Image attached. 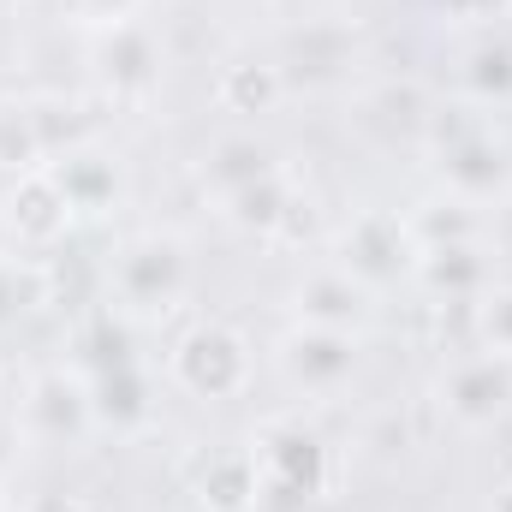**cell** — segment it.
Returning <instances> with one entry per match:
<instances>
[{
    "mask_svg": "<svg viewBox=\"0 0 512 512\" xmlns=\"http://www.w3.org/2000/svg\"><path fill=\"white\" fill-rule=\"evenodd\" d=\"M42 155H48V143H42V131H36V114H24V108H0V167L30 173Z\"/></svg>",
    "mask_w": 512,
    "mask_h": 512,
    "instance_id": "obj_22",
    "label": "cell"
},
{
    "mask_svg": "<svg viewBox=\"0 0 512 512\" xmlns=\"http://www.w3.org/2000/svg\"><path fill=\"white\" fill-rule=\"evenodd\" d=\"M417 274H423V286H435V292L471 304V298H483V286H489V256H483L477 239H465V245H423V251H417Z\"/></svg>",
    "mask_w": 512,
    "mask_h": 512,
    "instance_id": "obj_12",
    "label": "cell"
},
{
    "mask_svg": "<svg viewBox=\"0 0 512 512\" xmlns=\"http://www.w3.org/2000/svg\"><path fill=\"white\" fill-rule=\"evenodd\" d=\"M191 280V262H185V245L179 239H131L120 262H114V292L126 298L131 310H167Z\"/></svg>",
    "mask_w": 512,
    "mask_h": 512,
    "instance_id": "obj_4",
    "label": "cell"
},
{
    "mask_svg": "<svg viewBox=\"0 0 512 512\" xmlns=\"http://www.w3.org/2000/svg\"><path fill=\"white\" fill-rule=\"evenodd\" d=\"M90 411H96V423H108V429H137V423L149 417V376H143L137 364H120V370L90 376Z\"/></svg>",
    "mask_w": 512,
    "mask_h": 512,
    "instance_id": "obj_16",
    "label": "cell"
},
{
    "mask_svg": "<svg viewBox=\"0 0 512 512\" xmlns=\"http://www.w3.org/2000/svg\"><path fill=\"white\" fill-rule=\"evenodd\" d=\"M251 453H256V477H262L256 507L304 512L322 489H328V441H322L304 417H274V423H262L256 441H251Z\"/></svg>",
    "mask_w": 512,
    "mask_h": 512,
    "instance_id": "obj_1",
    "label": "cell"
},
{
    "mask_svg": "<svg viewBox=\"0 0 512 512\" xmlns=\"http://www.w3.org/2000/svg\"><path fill=\"white\" fill-rule=\"evenodd\" d=\"M0 453H6V429H0Z\"/></svg>",
    "mask_w": 512,
    "mask_h": 512,
    "instance_id": "obj_31",
    "label": "cell"
},
{
    "mask_svg": "<svg viewBox=\"0 0 512 512\" xmlns=\"http://www.w3.org/2000/svg\"><path fill=\"white\" fill-rule=\"evenodd\" d=\"M441 179L453 185L459 203H489V197H501L512 185V161H507V149L477 126V131H465L459 143L441 149Z\"/></svg>",
    "mask_w": 512,
    "mask_h": 512,
    "instance_id": "obj_9",
    "label": "cell"
},
{
    "mask_svg": "<svg viewBox=\"0 0 512 512\" xmlns=\"http://www.w3.org/2000/svg\"><path fill=\"white\" fill-rule=\"evenodd\" d=\"M90 417H96V411H90V387L78 382V376L48 370L42 382L30 387V423H36L42 435H54V441L84 435V423H90Z\"/></svg>",
    "mask_w": 512,
    "mask_h": 512,
    "instance_id": "obj_14",
    "label": "cell"
},
{
    "mask_svg": "<svg viewBox=\"0 0 512 512\" xmlns=\"http://www.w3.org/2000/svg\"><path fill=\"white\" fill-rule=\"evenodd\" d=\"M441 405H447L459 423H495L512 405V358L483 352V358L453 364L447 382H441Z\"/></svg>",
    "mask_w": 512,
    "mask_h": 512,
    "instance_id": "obj_8",
    "label": "cell"
},
{
    "mask_svg": "<svg viewBox=\"0 0 512 512\" xmlns=\"http://www.w3.org/2000/svg\"><path fill=\"white\" fill-rule=\"evenodd\" d=\"M447 18H459V24H477V18H489V12H501V0H435Z\"/></svg>",
    "mask_w": 512,
    "mask_h": 512,
    "instance_id": "obj_27",
    "label": "cell"
},
{
    "mask_svg": "<svg viewBox=\"0 0 512 512\" xmlns=\"http://www.w3.org/2000/svg\"><path fill=\"white\" fill-rule=\"evenodd\" d=\"M376 108H382L387 126H399V131H411V126H423V120H429V114H423V90H417V84H387L382 96H376Z\"/></svg>",
    "mask_w": 512,
    "mask_h": 512,
    "instance_id": "obj_26",
    "label": "cell"
},
{
    "mask_svg": "<svg viewBox=\"0 0 512 512\" xmlns=\"http://www.w3.org/2000/svg\"><path fill=\"white\" fill-rule=\"evenodd\" d=\"M78 352H84L90 376H102V370H120V364H137V358H131L126 322H114V316H90V322H84V334H78Z\"/></svg>",
    "mask_w": 512,
    "mask_h": 512,
    "instance_id": "obj_21",
    "label": "cell"
},
{
    "mask_svg": "<svg viewBox=\"0 0 512 512\" xmlns=\"http://www.w3.org/2000/svg\"><path fill=\"white\" fill-rule=\"evenodd\" d=\"M340 268L358 286H387V280H399V274L417 268V239H411V227L399 215L370 209V215H358L340 233Z\"/></svg>",
    "mask_w": 512,
    "mask_h": 512,
    "instance_id": "obj_3",
    "label": "cell"
},
{
    "mask_svg": "<svg viewBox=\"0 0 512 512\" xmlns=\"http://www.w3.org/2000/svg\"><path fill=\"white\" fill-rule=\"evenodd\" d=\"M227 215H233V227H245V233L280 239V233L292 227V215H298V197H292V185H286L280 173H268V179H256V185H245V191L227 197Z\"/></svg>",
    "mask_w": 512,
    "mask_h": 512,
    "instance_id": "obj_15",
    "label": "cell"
},
{
    "mask_svg": "<svg viewBox=\"0 0 512 512\" xmlns=\"http://www.w3.org/2000/svg\"><path fill=\"white\" fill-rule=\"evenodd\" d=\"M30 304H42V280H36V268H24V262L0 256V328H6V322H18Z\"/></svg>",
    "mask_w": 512,
    "mask_h": 512,
    "instance_id": "obj_25",
    "label": "cell"
},
{
    "mask_svg": "<svg viewBox=\"0 0 512 512\" xmlns=\"http://www.w3.org/2000/svg\"><path fill=\"white\" fill-rule=\"evenodd\" d=\"M256 495H262V477H256L251 447H227L197 471V501L209 512H251Z\"/></svg>",
    "mask_w": 512,
    "mask_h": 512,
    "instance_id": "obj_13",
    "label": "cell"
},
{
    "mask_svg": "<svg viewBox=\"0 0 512 512\" xmlns=\"http://www.w3.org/2000/svg\"><path fill=\"white\" fill-rule=\"evenodd\" d=\"M96 72H102V84L114 96H149L161 84V48H155V36L143 24L120 18L96 42Z\"/></svg>",
    "mask_w": 512,
    "mask_h": 512,
    "instance_id": "obj_7",
    "label": "cell"
},
{
    "mask_svg": "<svg viewBox=\"0 0 512 512\" xmlns=\"http://www.w3.org/2000/svg\"><path fill=\"white\" fill-rule=\"evenodd\" d=\"M72 12H78V18H96V24H120L126 0H72Z\"/></svg>",
    "mask_w": 512,
    "mask_h": 512,
    "instance_id": "obj_28",
    "label": "cell"
},
{
    "mask_svg": "<svg viewBox=\"0 0 512 512\" xmlns=\"http://www.w3.org/2000/svg\"><path fill=\"white\" fill-rule=\"evenodd\" d=\"M286 6H310V0H286Z\"/></svg>",
    "mask_w": 512,
    "mask_h": 512,
    "instance_id": "obj_30",
    "label": "cell"
},
{
    "mask_svg": "<svg viewBox=\"0 0 512 512\" xmlns=\"http://www.w3.org/2000/svg\"><path fill=\"white\" fill-rule=\"evenodd\" d=\"M48 173L60 179V191L72 197V209H108V203H114V191H120L114 161H108V155H96V149H66L60 161H48Z\"/></svg>",
    "mask_w": 512,
    "mask_h": 512,
    "instance_id": "obj_18",
    "label": "cell"
},
{
    "mask_svg": "<svg viewBox=\"0 0 512 512\" xmlns=\"http://www.w3.org/2000/svg\"><path fill=\"white\" fill-rule=\"evenodd\" d=\"M0 382H6V370H0Z\"/></svg>",
    "mask_w": 512,
    "mask_h": 512,
    "instance_id": "obj_32",
    "label": "cell"
},
{
    "mask_svg": "<svg viewBox=\"0 0 512 512\" xmlns=\"http://www.w3.org/2000/svg\"><path fill=\"white\" fill-rule=\"evenodd\" d=\"M280 364H286V376L298 387L334 393V387L358 370V340L340 334V328H298V334L280 340Z\"/></svg>",
    "mask_w": 512,
    "mask_h": 512,
    "instance_id": "obj_6",
    "label": "cell"
},
{
    "mask_svg": "<svg viewBox=\"0 0 512 512\" xmlns=\"http://www.w3.org/2000/svg\"><path fill=\"white\" fill-rule=\"evenodd\" d=\"M411 227V239H417V251L423 245H465V239H477V221H471V203H429L423 215H411L405 221Z\"/></svg>",
    "mask_w": 512,
    "mask_h": 512,
    "instance_id": "obj_20",
    "label": "cell"
},
{
    "mask_svg": "<svg viewBox=\"0 0 512 512\" xmlns=\"http://www.w3.org/2000/svg\"><path fill=\"white\" fill-rule=\"evenodd\" d=\"M495 512H512V489H507V495H501V501H495Z\"/></svg>",
    "mask_w": 512,
    "mask_h": 512,
    "instance_id": "obj_29",
    "label": "cell"
},
{
    "mask_svg": "<svg viewBox=\"0 0 512 512\" xmlns=\"http://www.w3.org/2000/svg\"><path fill=\"white\" fill-rule=\"evenodd\" d=\"M268 173H280V167H274L268 143H256V137H221V143L209 149V161H203V185L221 191V197L245 191V185L268 179Z\"/></svg>",
    "mask_w": 512,
    "mask_h": 512,
    "instance_id": "obj_17",
    "label": "cell"
},
{
    "mask_svg": "<svg viewBox=\"0 0 512 512\" xmlns=\"http://www.w3.org/2000/svg\"><path fill=\"white\" fill-rule=\"evenodd\" d=\"M346 66H352V24H340V18H304V24L286 36L280 84L322 90V84H334Z\"/></svg>",
    "mask_w": 512,
    "mask_h": 512,
    "instance_id": "obj_5",
    "label": "cell"
},
{
    "mask_svg": "<svg viewBox=\"0 0 512 512\" xmlns=\"http://www.w3.org/2000/svg\"><path fill=\"white\" fill-rule=\"evenodd\" d=\"M72 197L60 191V179L48 173V167H30V173H18V185H12V197H6V221H12V233L24 239V245H54V239H66V227H72Z\"/></svg>",
    "mask_w": 512,
    "mask_h": 512,
    "instance_id": "obj_10",
    "label": "cell"
},
{
    "mask_svg": "<svg viewBox=\"0 0 512 512\" xmlns=\"http://www.w3.org/2000/svg\"><path fill=\"white\" fill-rule=\"evenodd\" d=\"M221 108L227 114H268L280 102V66H256V60H239L221 72Z\"/></svg>",
    "mask_w": 512,
    "mask_h": 512,
    "instance_id": "obj_19",
    "label": "cell"
},
{
    "mask_svg": "<svg viewBox=\"0 0 512 512\" xmlns=\"http://www.w3.org/2000/svg\"><path fill=\"white\" fill-rule=\"evenodd\" d=\"M298 316H304V328H340V334H352L364 322V286L346 268H322V274H310L298 286Z\"/></svg>",
    "mask_w": 512,
    "mask_h": 512,
    "instance_id": "obj_11",
    "label": "cell"
},
{
    "mask_svg": "<svg viewBox=\"0 0 512 512\" xmlns=\"http://www.w3.org/2000/svg\"><path fill=\"white\" fill-rule=\"evenodd\" d=\"M471 90L483 96V102H512V48L507 42H483L477 54H471Z\"/></svg>",
    "mask_w": 512,
    "mask_h": 512,
    "instance_id": "obj_23",
    "label": "cell"
},
{
    "mask_svg": "<svg viewBox=\"0 0 512 512\" xmlns=\"http://www.w3.org/2000/svg\"><path fill=\"white\" fill-rule=\"evenodd\" d=\"M471 304H477V334H483V346H489L495 358H512V286L483 292V298H471Z\"/></svg>",
    "mask_w": 512,
    "mask_h": 512,
    "instance_id": "obj_24",
    "label": "cell"
},
{
    "mask_svg": "<svg viewBox=\"0 0 512 512\" xmlns=\"http://www.w3.org/2000/svg\"><path fill=\"white\" fill-rule=\"evenodd\" d=\"M173 382L197 399H233L251 382V346L227 322H197L173 340Z\"/></svg>",
    "mask_w": 512,
    "mask_h": 512,
    "instance_id": "obj_2",
    "label": "cell"
}]
</instances>
